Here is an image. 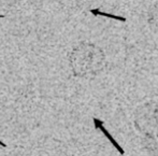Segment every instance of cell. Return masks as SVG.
<instances>
[{"mask_svg":"<svg viewBox=\"0 0 158 156\" xmlns=\"http://www.w3.org/2000/svg\"><path fill=\"white\" fill-rule=\"evenodd\" d=\"M0 144H1V145H2V146H3V148H6V144H4V143H2V142H1V141H0Z\"/></svg>","mask_w":158,"mask_h":156,"instance_id":"8992f818","label":"cell"},{"mask_svg":"<svg viewBox=\"0 0 158 156\" xmlns=\"http://www.w3.org/2000/svg\"><path fill=\"white\" fill-rule=\"evenodd\" d=\"M70 65L77 77H95L106 67V55L102 48L96 44L82 42L73 48L70 55Z\"/></svg>","mask_w":158,"mask_h":156,"instance_id":"6da1fadb","label":"cell"},{"mask_svg":"<svg viewBox=\"0 0 158 156\" xmlns=\"http://www.w3.org/2000/svg\"><path fill=\"white\" fill-rule=\"evenodd\" d=\"M148 23L150 28L158 35V1L152 4L148 12Z\"/></svg>","mask_w":158,"mask_h":156,"instance_id":"277c9868","label":"cell"},{"mask_svg":"<svg viewBox=\"0 0 158 156\" xmlns=\"http://www.w3.org/2000/svg\"><path fill=\"white\" fill-rule=\"evenodd\" d=\"M94 125H95V128L96 129H99L100 131H102V133H103L104 136H106V138L109 140V141L112 143V145L114 146L115 149L117 150V152L119 153L121 155H124L125 154V151L123 150V148H122L121 145H119V143L116 141V140L114 139V138L111 136V133L108 131V129L104 127V125H103V122L101 121V120H99V119H96V117H94Z\"/></svg>","mask_w":158,"mask_h":156,"instance_id":"3957f363","label":"cell"},{"mask_svg":"<svg viewBox=\"0 0 158 156\" xmlns=\"http://www.w3.org/2000/svg\"><path fill=\"white\" fill-rule=\"evenodd\" d=\"M90 12L95 15H103V16H106V17H111L113 19H116V21H121V22H126V19L125 17H122V16H118V15H112V14H108V13H103L99 10H92Z\"/></svg>","mask_w":158,"mask_h":156,"instance_id":"5b68a950","label":"cell"},{"mask_svg":"<svg viewBox=\"0 0 158 156\" xmlns=\"http://www.w3.org/2000/svg\"><path fill=\"white\" fill-rule=\"evenodd\" d=\"M133 123L144 137L158 138V101H148L138 107L133 113Z\"/></svg>","mask_w":158,"mask_h":156,"instance_id":"7a4b0ae2","label":"cell"}]
</instances>
